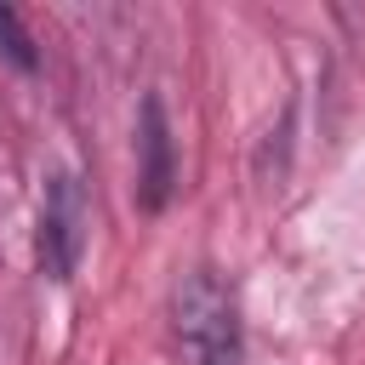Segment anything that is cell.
Listing matches in <instances>:
<instances>
[{"mask_svg":"<svg viewBox=\"0 0 365 365\" xmlns=\"http://www.w3.org/2000/svg\"><path fill=\"white\" fill-rule=\"evenodd\" d=\"M171 331L188 365H245L240 302L217 268H188L171 291Z\"/></svg>","mask_w":365,"mask_h":365,"instance_id":"obj_1","label":"cell"},{"mask_svg":"<svg viewBox=\"0 0 365 365\" xmlns=\"http://www.w3.org/2000/svg\"><path fill=\"white\" fill-rule=\"evenodd\" d=\"M86 251V200L74 177H51L46 182V205H40V274L46 279H68L80 268Z\"/></svg>","mask_w":365,"mask_h":365,"instance_id":"obj_2","label":"cell"},{"mask_svg":"<svg viewBox=\"0 0 365 365\" xmlns=\"http://www.w3.org/2000/svg\"><path fill=\"white\" fill-rule=\"evenodd\" d=\"M171 182H177V160H171L165 108H160V97H148L143 103V120H137V205L143 211H160L171 200Z\"/></svg>","mask_w":365,"mask_h":365,"instance_id":"obj_3","label":"cell"},{"mask_svg":"<svg viewBox=\"0 0 365 365\" xmlns=\"http://www.w3.org/2000/svg\"><path fill=\"white\" fill-rule=\"evenodd\" d=\"M0 57H11L17 68H34V40L11 6H0Z\"/></svg>","mask_w":365,"mask_h":365,"instance_id":"obj_4","label":"cell"}]
</instances>
